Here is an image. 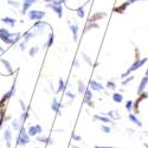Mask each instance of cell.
<instances>
[{
	"mask_svg": "<svg viewBox=\"0 0 148 148\" xmlns=\"http://www.w3.org/2000/svg\"><path fill=\"white\" fill-rule=\"evenodd\" d=\"M16 94V81L13 82V84H12V87H11V89L3 96V98H1V100H0V108H6V103L8 102V100H10V98L12 97V96H13Z\"/></svg>",
	"mask_w": 148,
	"mask_h": 148,
	"instance_id": "obj_5",
	"label": "cell"
},
{
	"mask_svg": "<svg viewBox=\"0 0 148 148\" xmlns=\"http://www.w3.org/2000/svg\"><path fill=\"white\" fill-rule=\"evenodd\" d=\"M4 139L6 141V147L11 148V142H12V129L10 127H6L4 132Z\"/></svg>",
	"mask_w": 148,
	"mask_h": 148,
	"instance_id": "obj_15",
	"label": "cell"
},
{
	"mask_svg": "<svg viewBox=\"0 0 148 148\" xmlns=\"http://www.w3.org/2000/svg\"><path fill=\"white\" fill-rule=\"evenodd\" d=\"M143 146H145V148H148V143L147 142H143Z\"/></svg>",
	"mask_w": 148,
	"mask_h": 148,
	"instance_id": "obj_49",
	"label": "cell"
},
{
	"mask_svg": "<svg viewBox=\"0 0 148 148\" xmlns=\"http://www.w3.org/2000/svg\"><path fill=\"white\" fill-rule=\"evenodd\" d=\"M53 42H55V33H53V31H51L50 33H49V37H47V42L45 43V49H49V47H51L52 45H53ZM43 46V47H44Z\"/></svg>",
	"mask_w": 148,
	"mask_h": 148,
	"instance_id": "obj_25",
	"label": "cell"
},
{
	"mask_svg": "<svg viewBox=\"0 0 148 148\" xmlns=\"http://www.w3.org/2000/svg\"><path fill=\"white\" fill-rule=\"evenodd\" d=\"M19 103H20V107H21V110H23V112H25V110L27 109V107L25 106V103H24V101H23V100H19Z\"/></svg>",
	"mask_w": 148,
	"mask_h": 148,
	"instance_id": "obj_44",
	"label": "cell"
},
{
	"mask_svg": "<svg viewBox=\"0 0 148 148\" xmlns=\"http://www.w3.org/2000/svg\"><path fill=\"white\" fill-rule=\"evenodd\" d=\"M38 52H39V47L38 46H32V47H30L29 55H30V57H34Z\"/></svg>",
	"mask_w": 148,
	"mask_h": 148,
	"instance_id": "obj_33",
	"label": "cell"
},
{
	"mask_svg": "<svg viewBox=\"0 0 148 148\" xmlns=\"http://www.w3.org/2000/svg\"><path fill=\"white\" fill-rule=\"evenodd\" d=\"M134 78H135V76H128V77H126V78H123V81H122V85H127V84H129L132 81H134Z\"/></svg>",
	"mask_w": 148,
	"mask_h": 148,
	"instance_id": "obj_35",
	"label": "cell"
},
{
	"mask_svg": "<svg viewBox=\"0 0 148 148\" xmlns=\"http://www.w3.org/2000/svg\"><path fill=\"white\" fill-rule=\"evenodd\" d=\"M148 98V92H146V91H143V92H141L140 95H138V98H136V101L134 102V114L135 115H138V114H140V109H139V106H140V103L142 102V101H145V100H147Z\"/></svg>",
	"mask_w": 148,
	"mask_h": 148,
	"instance_id": "obj_6",
	"label": "cell"
},
{
	"mask_svg": "<svg viewBox=\"0 0 148 148\" xmlns=\"http://www.w3.org/2000/svg\"><path fill=\"white\" fill-rule=\"evenodd\" d=\"M72 148H82V147H78V146H72Z\"/></svg>",
	"mask_w": 148,
	"mask_h": 148,
	"instance_id": "obj_52",
	"label": "cell"
},
{
	"mask_svg": "<svg viewBox=\"0 0 148 148\" xmlns=\"http://www.w3.org/2000/svg\"><path fill=\"white\" fill-rule=\"evenodd\" d=\"M27 134L30 135V136H38V135L43 134V128H42L40 125H38V123H37V125L31 126V127L29 128Z\"/></svg>",
	"mask_w": 148,
	"mask_h": 148,
	"instance_id": "obj_9",
	"label": "cell"
},
{
	"mask_svg": "<svg viewBox=\"0 0 148 148\" xmlns=\"http://www.w3.org/2000/svg\"><path fill=\"white\" fill-rule=\"evenodd\" d=\"M85 90H87V87H85V84L79 79V81H78V92H79V94H84Z\"/></svg>",
	"mask_w": 148,
	"mask_h": 148,
	"instance_id": "obj_34",
	"label": "cell"
},
{
	"mask_svg": "<svg viewBox=\"0 0 148 148\" xmlns=\"http://www.w3.org/2000/svg\"><path fill=\"white\" fill-rule=\"evenodd\" d=\"M46 7L47 8H51L52 12H55V13L57 14L58 18L63 17V5H55L52 3H47L46 4Z\"/></svg>",
	"mask_w": 148,
	"mask_h": 148,
	"instance_id": "obj_7",
	"label": "cell"
},
{
	"mask_svg": "<svg viewBox=\"0 0 148 148\" xmlns=\"http://www.w3.org/2000/svg\"><path fill=\"white\" fill-rule=\"evenodd\" d=\"M133 108H134V102L133 101H127L126 102V109H127V112L128 113H130L132 112V110H133Z\"/></svg>",
	"mask_w": 148,
	"mask_h": 148,
	"instance_id": "obj_36",
	"label": "cell"
},
{
	"mask_svg": "<svg viewBox=\"0 0 148 148\" xmlns=\"http://www.w3.org/2000/svg\"><path fill=\"white\" fill-rule=\"evenodd\" d=\"M92 92H91V89L90 88H87V90H85L84 92V102L87 103L89 107L94 108V102H92Z\"/></svg>",
	"mask_w": 148,
	"mask_h": 148,
	"instance_id": "obj_12",
	"label": "cell"
},
{
	"mask_svg": "<svg viewBox=\"0 0 148 148\" xmlns=\"http://www.w3.org/2000/svg\"><path fill=\"white\" fill-rule=\"evenodd\" d=\"M95 148H119V147H110V146H95Z\"/></svg>",
	"mask_w": 148,
	"mask_h": 148,
	"instance_id": "obj_47",
	"label": "cell"
},
{
	"mask_svg": "<svg viewBox=\"0 0 148 148\" xmlns=\"http://www.w3.org/2000/svg\"><path fill=\"white\" fill-rule=\"evenodd\" d=\"M7 32H10L7 29H5V27H0V36L4 34V33H7Z\"/></svg>",
	"mask_w": 148,
	"mask_h": 148,
	"instance_id": "obj_45",
	"label": "cell"
},
{
	"mask_svg": "<svg viewBox=\"0 0 148 148\" xmlns=\"http://www.w3.org/2000/svg\"><path fill=\"white\" fill-rule=\"evenodd\" d=\"M136 1H145V0H127V3H128L129 5H132V4H134V3H136Z\"/></svg>",
	"mask_w": 148,
	"mask_h": 148,
	"instance_id": "obj_46",
	"label": "cell"
},
{
	"mask_svg": "<svg viewBox=\"0 0 148 148\" xmlns=\"http://www.w3.org/2000/svg\"><path fill=\"white\" fill-rule=\"evenodd\" d=\"M71 139H72L73 141H76V142H78V141H82V138L79 136L78 134H76L75 132L72 133V135H71Z\"/></svg>",
	"mask_w": 148,
	"mask_h": 148,
	"instance_id": "obj_40",
	"label": "cell"
},
{
	"mask_svg": "<svg viewBox=\"0 0 148 148\" xmlns=\"http://www.w3.org/2000/svg\"><path fill=\"white\" fill-rule=\"evenodd\" d=\"M112 98L115 103H122L123 102V95L121 92H114L112 95Z\"/></svg>",
	"mask_w": 148,
	"mask_h": 148,
	"instance_id": "obj_28",
	"label": "cell"
},
{
	"mask_svg": "<svg viewBox=\"0 0 148 148\" xmlns=\"http://www.w3.org/2000/svg\"><path fill=\"white\" fill-rule=\"evenodd\" d=\"M45 11H42V10H30L27 12V17L30 20H33V21H39L42 20L44 17H45Z\"/></svg>",
	"mask_w": 148,
	"mask_h": 148,
	"instance_id": "obj_4",
	"label": "cell"
},
{
	"mask_svg": "<svg viewBox=\"0 0 148 148\" xmlns=\"http://www.w3.org/2000/svg\"><path fill=\"white\" fill-rule=\"evenodd\" d=\"M37 141H39V142H43L45 145H53L55 141L52 140L51 136H45V135H38V136H36Z\"/></svg>",
	"mask_w": 148,
	"mask_h": 148,
	"instance_id": "obj_18",
	"label": "cell"
},
{
	"mask_svg": "<svg viewBox=\"0 0 148 148\" xmlns=\"http://www.w3.org/2000/svg\"><path fill=\"white\" fill-rule=\"evenodd\" d=\"M44 1L47 4V3H52V0H44Z\"/></svg>",
	"mask_w": 148,
	"mask_h": 148,
	"instance_id": "obj_50",
	"label": "cell"
},
{
	"mask_svg": "<svg viewBox=\"0 0 148 148\" xmlns=\"http://www.w3.org/2000/svg\"><path fill=\"white\" fill-rule=\"evenodd\" d=\"M146 76L148 77V66H147V70H146Z\"/></svg>",
	"mask_w": 148,
	"mask_h": 148,
	"instance_id": "obj_51",
	"label": "cell"
},
{
	"mask_svg": "<svg viewBox=\"0 0 148 148\" xmlns=\"http://www.w3.org/2000/svg\"><path fill=\"white\" fill-rule=\"evenodd\" d=\"M4 51H5V49L3 46H0V52H4Z\"/></svg>",
	"mask_w": 148,
	"mask_h": 148,
	"instance_id": "obj_48",
	"label": "cell"
},
{
	"mask_svg": "<svg viewBox=\"0 0 148 148\" xmlns=\"http://www.w3.org/2000/svg\"><path fill=\"white\" fill-rule=\"evenodd\" d=\"M26 46H27V42L23 40V42L19 44V50H20V51H25V50H26Z\"/></svg>",
	"mask_w": 148,
	"mask_h": 148,
	"instance_id": "obj_42",
	"label": "cell"
},
{
	"mask_svg": "<svg viewBox=\"0 0 148 148\" xmlns=\"http://www.w3.org/2000/svg\"><path fill=\"white\" fill-rule=\"evenodd\" d=\"M0 20H1V23L6 24V25H8L11 27H13L16 24H17V19L16 18H12V17H4V18H1Z\"/></svg>",
	"mask_w": 148,
	"mask_h": 148,
	"instance_id": "obj_22",
	"label": "cell"
},
{
	"mask_svg": "<svg viewBox=\"0 0 148 148\" xmlns=\"http://www.w3.org/2000/svg\"><path fill=\"white\" fill-rule=\"evenodd\" d=\"M69 29L72 33V38H73V42H78V31H79V27L77 24H72L71 21H69Z\"/></svg>",
	"mask_w": 148,
	"mask_h": 148,
	"instance_id": "obj_11",
	"label": "cell"
},
{
	"mask_svg": "<svg viewBox=\"0 0 148 148\" xmlns=\"http://www.w3.org/2000/svg\"><path fill=\"white\" fill-rule=\"evenodd\" d=\"M11 126H12V128H13L16 132H19L21 129V127L24 126V123L20 121V119H14L13 121H12Z\"/></svg>",
	"mask_w": 148,
	"mask_h": 148,
	"instance_id": "obj_24",
	"label": "cell"
},
{
	"mask_svg": "<svg viewBox=\"0 0 148 148\" xmlns=\"http://www.w3.org/2000/svg\"><path fill=\"white\" fill-rule=\"evenodd\" d=\"M51 109L53 110V112H55L58 116H60V115H62V104H60V102H58L57 98H53V100H52Z\"/></svg>",
	"mask_w": 148,
	"mask_h": 148,
	"instance_id": "obj_16",
	"label": "cell"
},
{
	"mask_svg": "<svg viewBox=\"0 0 148 148\" xmlns=\"http://www.w3.org/2000/svg\"><path fill=\"white\" fill-rule=\"evenodd\" d=\"M128 119H129V121H130L132 123H134V125L139 126V128H141V127H142V122H141V121L138 119V116L135 115V114L129 113V114H128Z\"/></svg>",
	"mask_w": 148,
	"mask_h": 148,
	"instance_id": "obj_23",
	"label": "cell"
},
{
	"mask_svg": "<svg viewBox=\"0 0 148 148\" xmlns=\"http://www.w3.org/2000/svg\"><path fill=\"white\" fill-rule=\"evenodd\" d=\"M46 27H49L47 24H46L45 21L39 20V21H36V23H34V25H33L32 29H34V32H36L37 34H39V33H44V31L46 30Z\"/></svg>",
	"mask_w": 148,
	"mask_h": 148,
	"instance_id": "obj_8",
	"label": "cell"
},
{
	"mask_svg": "<svg viewBox=\"0 0 148 148\" xmlns=\"http://www.w3.org/2000/svg\"><path fill=\"white\" fill-rule=\"evenodd\" d=\"M148 62V57H145V58H139V59H135V62L134 63L128 68V70L125 72V73H122L121 75V78H126V77H128L129 76V73H132L133 71H136V70H139L141 66H143L146 63Z\"/></svg>",
	"mask_w": 148,
	"mask_h": 148,
	"instance_id": "obj_2",
	"label": "cell"
},
{
	"mask_svg": "<svg viewBox=\"0 0 148 148\" xmlns=\"http://www.w3.org/2000/svg\"><path fill=\"white\" fill-rule=\"evenodd\" d=\"M36 34H37V33H36L34 31H26L25 33L23 34V38H24V40H25V42H29L31 38H33Z\"/></svg>",
	"mask_w": 148,
	"mask_h": 148,
	"instance_id": "obj_30",
	"label": "cell"
},
{
	"mask_svg": "<svg viewBox=\"0 0 148 148\" xmlns=\"http://www.w3.org/2000/svg\"><path fill=\"white\" fill-rule=\"evenodd\" d=\"M129 6V4L126 1V3H123L122 5H120V6H116V7H114V12H116V13H123V12L126 11V8Z\"/></svg>",
	"mask_w": 148,
	"mask_h": 148,
	"instance_id": "obj_27",
	"label": "cell"
},
{
	"mask_svg": "<svg viewBox=\"0 0 148 148\" xmlns=\"http://www.w3.org/2000/svg\"><path fill=\"white\" fill-rule=\"evenodd\" d=\"M21 38V34L19 32L12 33V32H7L0 36V40L4 42L6 45H14L16 43H18Z\"/></svg>",
	"mask_w": 148,
	"mask_h": 148,
	"instance_id": "obj_1",
	"label": "cell"
},
{
	"mask_svg": "<svg viewBox=\"0 0 148 148\" xmlns=\"http://www.w3.org/2000/svg\"><path fill=\"white\" fill-rule=\"evenodd\" d=\"M65 96H66V97H69L71 101H73V100H75V98H76V95L73 94L71 90H68V91H65Z\"/></svg>",
	"mask_w": 148,
	"mask_h": 148,
	"instance_id": "obj_38",
	"label": "cell"
},
{
	"mask_svg": "<svg viewBox=\"0 0 148 148\" xmlns=\"http://www.w3.org/2000/svg\"><path fill=\"white\" fill-rule=\"evenodd\" d=\"M106 16H107L106 12H96V13H94V14L90 16V18H89L88 21H90V23H96L97 20H100V19L104 18Z\"/></svg>",
	"mask_w": 148,
	"mask_h": 148,
	"instance_id": "obj_19",
	"label": "cell"
},
{
	"mask_svg": "<svg viewBox=\"0 0 148 148\" xmlns=\"http://www.w3.org/2000/svg\"><path fill=\"white\" fill-rule=\"evenodd\" d=\"M30 135L27 134V132L25 130V127H21V129L19 130V135L17 139V146H25L27 143H30Z\"/></svg>",
	"mask_w": 148,
	"mask_h": 148,
	"instance_id": "obj_3",
	"label": "cell"
},
{
	"mask_svg": "<svg viewBox=\"0 0 148 148\" xmlns=\"http://www.w3.org/2000/svg\"><path fill=\"white\" fill-rule=\"evenodd\" d=\"M91 29H100V25H98L97 23H90V21H88V24H87V25H85V27H84L83 33L88 32V31L91 30Z\"/></svg>",
	"mask_w": 148,
	"mask_h": 148,
	"instance_id": "obj_29",
	"label": "cell"
},
{
	"mask_svg": "<svg viewBox=\"0 0 148 148\" xmlns=\"http://www.w3.org/2000/svg\"><path fill=\"white\" fill-rule=\"evenodd\" d=\"M76 13H77V16H78V18H81V19H83L84 18V16H85V11H84V5H82V6H79V7H77L76 10Z\"/></svg>",
	"mask_w": 148,
	"mask_h": 148,
	"instance_id": "obj_31",
	"label": "cell"
},
{
	"mask_svg": "<svg viewBox=\"0 0 148 148\" xmlns=\"http://www.w3.org/2000/svg\"><path fill=\"white\" fill-rule=\"evenodd\" d=\"M147 85H148V77H147V76H145V77H142V78H141L140 84H139V87H138V90H136L138 95H140L141 92H143V91H145V89L147 88Z\"/></svg>",
	"mask_w": 148,
	"mask_h": 148,
	"instance_id": "obj_17",
	"label": "cell"
},
{
	"mask_svg": "<svg viewBox=\"0 0 148 148\" xmlns=\"http://www.w3.org/2000/svg\"><path fill=\"white\" fill-rule=\"evenodd\" d=\"M38 0H24L23 1V4H21V11H20V13L24 16V14H26L27 12H29V10H30V7L33 5V4H36Z\"/></svg>",
	"mask_w": 148,
	"mask_h": 148,
	"instance_id": "obj_10",
	"label": "cell"
},
{
	"mask_svg": "<svg viewBox=\"0 0 148 148\" xmlns=\"http://www.w3.org/2000/svg\"><path fill=\"white\" fill-rule=\"evenodd\" d=\"M0 63H1V64L4 65V68L6 69V71H7L8 75H12V73H13V68H12L11 63H10V62H8L7 59L1 58V59H0Z\"/></svg>",
	"mask_w": 148,
	"mask_h": 148,
	"instance_id": "obj_21",
	"label": "cell"
},
{
	"mask_svg": "<svg viewBox=\"0 0 148 148\" xmlns=\"http://www.w3.org/2000/svg\"><path fill=\"white\" fill-rule=\"evenodd\" d=\"M103 115L106 114L109 119H112L113 121H117V120H120L121 119V115H120V112L119 110H109L108 113H102Z\"/></svg>",
	"mask_w": 148,
	"mask_h": 148,
	"instance_id": "obj_20",
	"label": "cell"
},
{
	"mask_svg": "<svg viewBox=\"0 0 148 148\" xmlns=\"http://www.w3.org/2000/svg\"><path fill=\"white\" fill-rule=\"evenodd\" d=\"M101 130H102L103 133H106V134H110V133H112V127L102 125V126H101Z\"/></svg>",
	"mask_w": 148,
	"mask_h": 148,
	"instance_id": "obj_37",
	"label": "cell"
},
{
	"mask_svg": "<svg viewBox=\"0 0 148 148\" xmlns=\"http://www.w3.org/2000/svg\"><path fill=\"white\" fill-rule=\"evenodd\" d=\"M52 4H55V5H64L65 0H52Z\"/></svg>",
	"mask_w": 148,
	"mask_h": 148,
	"instance_id": "obj_43",
	"label": "cell"
},
{
	"mask_svg": "<svg viewBox=\"0 0 148 148\" xmlns=\"http://www.w3.org/2000/svg\"><path fill=\"white\" fill-rule=\"evenodd\" d=\"M94 121H96V120H98V121H101L102 123H110V125H113V126H115V121H113L112 119H109L106 114L103 115V114H101V115H94Z\"/></svg>",
	"mask_w": 148,
	"mask_h": 148,
	"instance_id": "obj_13",
	"label": "cell"
},
{
	"mask_svg": "<svg viewBox=\"0 0 148 148\" xmlns=\"http://www.w3.org/2000/svg\"><path fill=\"white\" fill-rule=\"evenodd\" d=\"M7 4L11 5L12 7H14V8H18L20 6V4L18 1H14V0H7Z\"/></svg>",
	"mask_w": 148,
	"mask_h": 148,
	"instance_id": "obj_39",
	"label": "cell"
},
{
	"mask_svg": "<svg viewBox=\"0 0 148 148\" xmlns=\"http://www.w3.org/2000/svg\"><path fill=\"white\" fill-rule=\"evenodd\" d=\"M66 82L63 79V78H59V81H58V89H57V94H59V92H64L65 91V89H66Z\"/></svg>",
	"mask_w": 148,
	"mask_h": 148,
	"instance_id": "obj_26",
	"label": "cell"
},
{
	"mask_svg": "<svg viewBox=\"0 0 148 148\" xmlns=\"http://www.w3.org/2000/svg\"><path fill=\"white\" fill-rule=\"evenodd\" d=\"M82 57H83V59H84L85 62H87V63H88L89 65H91V66L94 65V63H92V62H91V59H90V58H89V57H88L87 55H85L84 52H82Z\"/></svg>",
	"mask_w": 148,
	"mask_h": 148,
	"instance_id": "obj_41",
	"label": "cell"
},
{
	"mask_svg": "<svg viewBox=\"0 0 148 148\" xmlns=\"http://www.w3.org/2000/svg\"><path fill=\"white\" fill-rule=\"evenodd\" d=\"M89 88L91 90H95V91H103L106 87H103V85L100 82H97L95 79H91L90 83H89Z\"/></svg>",
	"mask_w": 148,
	"mask_h": 148,
	"instance_id": "obj_14",
	"label": "cell"
},
{
	"mask_svg": "<svg viewBox=\"0 0 148 148\" xmlns=\"http://www.w3.org/2000/svg\"><path fill=\"white\" fill-rule=\"evenodd\" d=\"M106 88H107V89H109V90H116L117 85L115 84V82H114V81H108V82H107V84H106Z\"/></svg>",
	"mask_w": 148,
	"mask_h": 148,
	"instance_id": "obj_32",
	"label": "cell"
}]
</instances>
